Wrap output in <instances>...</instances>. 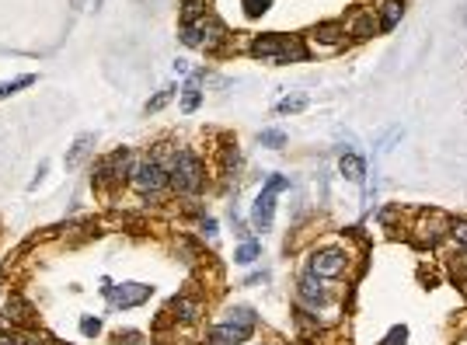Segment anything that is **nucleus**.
<instances>
[{"label":"nucleus","mask_w":467,"mask_h":345,"mask_svg":"<svg viewBox=\"0 0 467 345\" xmlns=\"http://www.w3.org/2000/svg\"><path fill=\"white\" fill-rule=\"evenodd\" d=\"M167 175H171V185H174L178 192H185V195H195V192L202 188V182H206L202 161H199L192 150H178Z\"/></svg>","instance_id":"1"},{"label":"nucleus","mask_w":467,"mask_h":345,"mask_svg":"<svg viewBox=\"0 0 467 345\" xmlns=\"http://www.w3.org/2000/svg\"><path fill=\"white\" fill-rule=\"evenodd\" d=\"M252 56H259L265 63H290V60H304L307 49L297 39H286V35H262V39L252 42Z\"/></svg>","instance_id":"2"},{"label":"nucleus","mask_w":467,"mask_h":345,"mask_svg":"<svg viewBox=\"0 0 467 345\" xmlns=\"http://www.w3.org/2000/svg\"><path fill=\"white\" fill-rule=\"evenodd\" d=\"M283 188H290V178H283V175H272V178L265 182V188L259 192V199H255V206H252V223H255V230H269V227H272L276 192H283Z\"/></svg>","instance_id":"3"},{"label":"nucleus","mask_w":467,"mask_h":345,"mask_svg":"<svg viewBox=\"0 0 467 345\" xmlns=\"http://www.w3.org/2000/svg\"><path fill=\"white\" fill-rule=\"evenodd\" d=\"M126 175H133V154H129V150H115V154H108V157L98 161V168H95V185L122 182Z\"/></svg>","instance_id":"4"},{"label":"nucleus","mask_w":467,"mask_h":345,"mask_svg":"<svg viewBox=\"0 0 467 345\" xmlns=\"http://www.w3.org/2000/svg\"><path fill=\"white\" fill-rule=\"evenodd\" d=\"M164 182H167V171H164V164H161L157 157H147V161H140V164L133 168V188H136L140 195L161 192Z\"/></svg>","instance_id":"5"},{"label":"nucleus","mask_w":467,"mask_h":345,"mask_svg":"<svg viewBox=\"0 0 467 345\" xmlns=\"http://www.w3.org/2000/svg\"><path fill=\"white\" fill-rule=\"evenodd\" d=\"M154 286H143V282H122V286H105V296L115 310H129V307H140L143 300H150Z\"/></svg>","instance_id":"6"},{"label":"nucleus","mask_w":467,"mask_h":345,"mask_svg":"<svg viewBox=\"0 0 467 345\" xmlns=\"http://www.w3.org/2000/svg\"><path fill=\"white\" fill-rule=\"evenodd\" d=\"M252 324H238V321H223V324H216L213 331H209V342L213 345H241V342H248L252 338Z\"/></svg>","instance_id":"7"},{"label":"nucleus","mask_w":467,"mask_h":345,"mask_svg":"<svg viewBox=\"0 0 467 345\" xmlns=\"http://www.w3.org/2000/svg\"><path fill=\"white\" fill-rule=\"evenodd\" d=\"M311 272L321 275V279H328V275H342V272H345V251H335V248L318 251V255L311 258Z\"/></svg>","instance_id":"8"},{"label":"nucleus","mask_w":467,"mask_h":345,"mask_svg":"<svg viewBox=\"0 0 467 345\" xmlns=\"http://www.w3.org/2000/svg\"><path fill=\"white\" fill-rule=\"evenodd\" d=\"M297 293H300V300H304V303H314V307L328 300V289H325L321 275H314V272L300 275V282H297Z\"/></svg>","instance_id":"9"},{"label":"nucleus","mask_w":467,"mask_h":345,"mask_svg":"<svg viewBox=\"0 0 467 345\" xmlns=\"http://www.w3.org/2000/svg\"><path fill=\"white\" fill-rule=\"evenodd\" d=\"M4 314H8L11 321H22V324H28V321L35 317L32 303H28V300H22L18 293H11V296H8V303H4Z\"/></svg>","instance_id":"10"},{"label":"nucleus","mask_w":467,"mask_h":345,"mask_svg":"<svg viewBox=\"0 0 467 345\" xmlns=\"http://www.w3.org/2000/svg\"><path fill=\"white\" fill-rule=\"evenodd\" d=\"M199 29H202V46H206V49H213V46H220V42L227 39V29H223L216 18H202Z\"/></svg>","instance_id":"11"},{"label":"nucleus","mask_w":467,"mask_h":345,"mask_svg":"<svg viewBox=\"0 0 467 345\" xmlns=\"http://www.w3.org/2000/svg\"><path fill=\"white\" fill-rule=\"evenodd\" d=\"M404 15V4L401 0H384V11H380V32H391Z\"/></svg>","instance_id":"12"},{"label":"nucleus","mask_w":467,"mask_h":345,"mask_svg":"<svg viewBox=\"0 0 467 345\" xmlns=\"http://www.w3.org/2000/svg\"><path fill=\"white\" fill-rule=\"evenodd\" d=\"M171 310H174V317H178V321H195L202 307H199V300H188V296H174V300H171Z\"/></svg>","instance_id":"13"},{"label":"nucleus","mask_w":467,"mask_h":345,"mask_svg":"<svg viewBox=\"0 0 467 345\" xmlns=\"http://www.w3.org/2000/svg\"><path fill=\"white\" fill-rule=\"evenodd\" d=\"M338 168H342V175H345L349 182H363V175H366V164H363V157H356V154H345V157L338 161Z\"/></svg>","instance_id":"14"},{"label":"nucleus","mask_w":467,"mask_h":345,"mask_svg":"<svg viewBox=\"0 0 467 345\" xmlns=\"http://www.w3.org/2000/svg\"><path fill=\"white\" fill-rule=\"evenodd\" d=\"M199 81H202V74H195V77H192V84L185 88V98H181V112H195V109H199V98H202V95H199Z\"/></svg>","instance_id":"15"},{"label":"nucleus","mask_w":467,"mask_h":345,"mask_svg":"<svg viewBox=\"0 0 467 345\" xmlns=\"http://www.w3.org/2000/svg\"><path fill=\"white\" fill-rule=\"evenodd\" d=\"M32 84H35V77H32V74L15 77V81H4V84H0V102H4V98H11V95H18L22 88H32Z\"/></svg>","instance_id":"16"},{"label":"nucleus","mask_w":467,"mask_h":345,"mask_svg":"<svg viewBox=\"0 0 467 345\" xmlns=\"http://www.w3.org/2000/svg\"><path fill=\"white\" fill-rule=\"evenodd\" d=\"M91 143H95V136H91V133H84V136H81V140L74 143V150L67 154V164H70V168H74V164H81V157H84V154L91 150Z\"/></svg>","instance_id":"17"},{"label":"nucleus","mask_w":467,"mask_h":345,"mask_svg":"<svg viewBox=\"0 0 467 345\" xmlns=\"http://www.w3.org/2000/svg\"><path fill=\"white\" fill-rule=\"evenodd\" d=\"M259 255H262V244H259V241H245V244L238 248V255H234V258H238L241 265H252Z\"/></svg>","instance_id":"18"},{"label":"nucleus","mask_w":467,"mask_h":345,"mask_svg":"<svg viewBox=\"0 0 467 345\" xmlns=\"http://www.w3.org/2000/svg\"><path fill=\"white\" fill-rule=\"evenodd\" d=\"M227 321H238V324H252L255 328V310L252 307H230L227 310Z\"/></svg>","instance_id":"19"},{"label":"nucleus","mask_w":467,"mask_h":345,"mask_svg":"<svg viewBox=\"0 0 467 345\" xmlns=\"http://www.w3.org/2000/svg\"><path fill=\"white\" fill-rule=\"evenodd\" d=\"M241 4H245V15L248 18H262L272 8V0H241Z\"/></svg>","instance_id":"20"},{"label":"nucleus","mask_w":467,"mask_h":345,"mask_svg":"<svg viewBox=\"0 0 467 345\" xmlns=\"http://www.w3.org/2000/svg\"><path fill=\"white\" fill-rule=\"evenodd\" d=\"M318 39H325V42H338L342 35H345V29L342 25H318V32H314Z\"/></svg>","instance_id":"21"},{"label":"nucleus","mask_w":467,"mask_h":345,"mask_svg":"<svg viewBox=\"0 0 467 345\" xmlns=\"http://www.w3.org/2000/svg\"><path fill=\"white\" fill-rule=\"evenodd\" d=\"M181 42L185 46H202V29L199 25H181Z\"/></svg>","instance_id":"22"},{"label":"nucleus","mask_w":467,"mask_h":345,"mask_svg":"<svg viewBox=\"0 0 467 345\" xmlns=\"http://www.w3.org/2000/svg\"><path fill=\"white\" fill-rule=\"evenodd\" d=\"M286 143V133H279V129H265L262 133V147H272V150H279Z\"/></svg>","instance_id":"23"},{"label":"nucleus","mask_w":467,"mask_h":345,"mask_svg":"<svg viewBox=\"0 0 467 345\" xmlns=\"http://www.w3.org/2000/svg\"><path fill=\"white\" fill-rule=\"evenodd\" d=\"M450 237H453L460 248H467V220H453V223H450Z\"/></svg>","instance_id":"24"},{"label":"nucleus","mask_w":467,"mask_h":345,"mask_svg":"<svg viewBox=\"0 0 467 345\" xmlns=\"http://www.w3.org/2000/svg\"><path fill=\"white\" fill-rule=\"evenodd\" d=\"M352 35H356V39H370V35H373V22H370L366 15H363V18H356V25H352Z\"/></svg>","instance_id":"25"},{"label":"nucleus","mask_w":467,"mask_h":345,"mask_svg":"<svg viewBox=\"0 0 467 345\" xmlns=\"http://www.w3.org/2000/svg\"><path fill=\"white\" fill-rule=\"evenodd\" d=\"M300 109H307V98L304 95H297V98H283L279 102V112L286 115V112H300Z\"/></svg>","instance_id":"26"},{"label":"nucleus","mask_w":467,"mask_h":345,"mask_svg":"<svg viewBox=\"0 0 467 345\" xmlns=\"http://www.w3.org/2000/svg\"><path fill=\"white\" fill-rule=\"evenodd\" d=\"M115 345H147L140 331H115Z\"/></svg>","instance_id":"27"},{"label":"nucleus","mask_w":467,"mask_h":345,"mask_svg":"<svg viewBox=\"0 0 467 345\" xmlns=\"http://www.w3.org/2000/svg\"><path fill=\"white\" fill-rule=\"evenodd\" d=\"M171 95H174V91H171V88H164V91H161L157 98H150V102H147V112H161V109H164V105L171 102Z\"/></svg>","instance_id":"28"},{"label":"nucleus","mask_w":467,"mask_h":345,"mask_svg":"<svg viewBox=\"0 0 467 345\" xmlns=\"http://www.w3.org/2000/svg\"><path fill=\"white\" fill-rule=\"evenodd\" d=\"M98 331H101V321H98V317H84V321H81V335L95 338Z\"/></svg>","instance_id":"29"},{"label":"nucleus","mask_w":467,"mask_h":345,"mask_svg":"<svg viewBox=\"0 0 467 345\" xmlns=\"http://www.w3.org/2000/svg\"><path fill=\"white\" fill-rule=\"evenodd\" d=\"M404 338H408V328H391L387 338H384V345H404Z\"/></svg>","instance_id":"30"},{"label":"nucleus","mask_w":467,"mask_h":345,"mask_svg":"<svg viewBox=\"0 0 467 345\" xmlns=\"http://www.w3.org/2000/svg\"><path fill=\"white\" fill-rule=\"evenodd\" d=\"M15 338H18V345H42V338H39V335H32V331H18Z\"/></svg>","instance_id":"31"},{"label":"nucleus","mask_w":467,"mask_h":345,"mask_svg":"<svg viewBox=\"0 0 467 345\" xmlns=\"http://www.w3.org/2000/svg\"><path fill=\"white\" fill-rule=\"evenodd\" d=\"M202 234H206V237H216V220H206V223H202Z\"/></svg>","instance_id":"32"},{"label":"nucleus","mask_w":467,"mask_h":345,"mask_svg":"<svg viewBox=\"0 0 467 345\" xmlns=\"http://www.w3.org/2000/svg\"><path fill=\"white\" fill-rule=\"evenodd\" d=\"M0 345H18V338L15 335H0Z\"/></svg>","instance_id":"33"}]
</instances>
